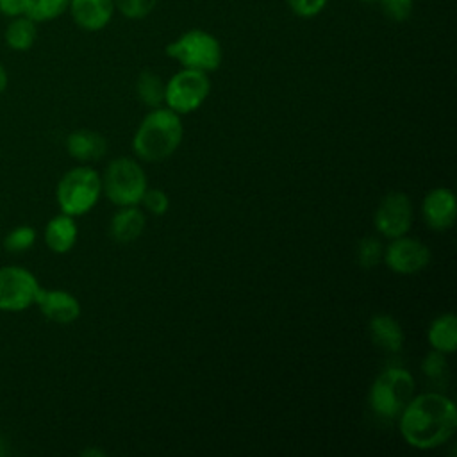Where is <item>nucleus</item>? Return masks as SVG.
Masks as SVG:
<instances>
[{
  "label": "nucleus",
  "mask_w": 457,
  "mask_h": 457,
  "mask_svg": "<svg viewBox=\"0 0 457 457\" xmlns=\"http://www.w3.org/2000/svg\"><path fill=\"white\" fill-rule=\"evenodd\" d=\"M398 418L402 437L418 450H432L448 443L457 428L453 402L437 391L412 396Z\"/></svg>",
  "instance_id": "f257e3e1"
},
{
  "label": "nucleus",
  "mask_w": 457,
  "mask_h": 457,
  "mask_svg": "<svg viewBox=\"0 0 457 457\" xmlns=\"http://www.w3.org/2000/svg\"><path fill=\"white\" fill-rule=\"evenodd\" d=\"M184 127L180 114L170 107H154L139 123L134 137V154L146 162L168 159L180 145Z\"/></svg>",
  "instance_id": "f03ea898"
},
{
  "label": "nucleus",
  "mask_w": 457,
  "mask_h": 457,
  "mask_svg": "<svg viewBox=\"0 0 457 457\" xmlns=\"http://www.w3.org/2000/svg\"><path fill=\"white\" fill-rule=\"evenodd\" d=\"M166 55L177 61L182 68L214 71L220 68L223 50L218 37L204 29H189L164 48Z\"/></svg>",
  "instance_id": "7ed1b4c3"
},
{
  "label": "nucleus",
  "mask_w": 457,
  "mask_h": 457,
  "mask_svg": "<svg viewBox=\"0 0 457 457\" xmlns=\"http://www.w3.org/2000/svg\"><path fill=\"white\" fill-rule=\"evenodd\" d=\"M412 396V375L405 368H387L373 380L368 402L375 414L386 420H395L402 414Z\"/></svg>",
  "instance_id": "20e7f679"
},
{
  "label": "nucleus",
  "mask_w": 457,
  "mask_h": 457,
  "mask_svg": "<svg viewBox=\"0 0 457 457\" xmlns=\"http://www.w3.org/2000/svg\"><path fill=\"white\" fill-rule=\"evenodd\" d=\"M102 179L89 166L70 170L57 184V202L64 214L80 216L87 212L100 198Z\"/></svg>",
  "instance_id": "39448f33"
},
{
  "label": "nucleus",
  "mask_w": 457,
  "mask_h": 457,
  "mask_svg": "<svg viewBox=\"0 0 457 457\" xmlns=\"http://www.w3.org/2000/svg\"><path fill=\"white\" fill-rule=\"evenodd\" d=\"M102 189L107 198L120 207L137 205L146 191V175L134 159L118 157L105 168Z\"/></svg>",
  "instance_id": "423d86ee"
},
{
  "label": "nucleus",
  "mask_w": 457,
  "mask_h": 457,
  "mask_svg": "<svg viewBox=\"0 0 457 457\" xmlns=\"http://www.w3.org/2000/svg\"><path fill=\"white\" fill-rule=\"evenodd\" d=\"M211 93L207 71L182 68L166 82L164 104L177 114L196 111Z\"/></svg>",
  "instance_id": "0eeeda50"
},
{
  "label": "nucleus",
  "mask_w": 457,
  "mask_h": 457,
  "mask_svg": "<svg viewBox=\"0 0 457 457\" xmlns=\"http://www.w3.org/2000/svg\"><path fill=\"white\" fill-rule=\"evenodd\" d=\"M36 277L21 266L0 268V309L23 311L36 303L39 293Z\"/></svg>",
  "instance_id": "6e6552de"
},
{
  "label": "nucleus",
  "mask_w": 457,
  "mask_h": 457,
  "mask_svg": "<svg viewBox=\"0 0 457 457\" xmlns=\"http://www.w3.org/2000/svg\"><path fill=\"white\" fill-rule=\"evenodd\" d=\"M373 223L375 228L389 239L407 234L412 225L411 198L402 191L387 193L375 211Z\"/></svg>",
  "instance_id": "1a4fd4ad"
},
{
  "label": "nucleus",
  "mask_w": 457,
  "mask_h": 457,
  "mask_svg": "<svg viewBox=\"0 0 457 457\" xmlns=\"http://www.w3.org/2000/svg\"><path fill=\"white\" fill-rule=\"evenodd\" d=\"M384 259L395 273L412 275L421 271L430 262V250L420 239L407 237L403 234L391 239L384 250Z\"/></svg>",
  "instance_id": "9d476101"
},
{
  "label": "nucleus",
  "mask_w": 457,
  "mask_h": 457,
  "mask_svg": "<svg viewBox=\"0 0 457 457\" xmlns=\"http://www.w3.org/2000/svg\"><path fill=\"white\" fill-rule=\"evenodd\" d=\"M425 223L434 230H446L457 216L455 195L446 187H436L423 198L421 205Z\"/></svg>",
  "instance_id": "9b49d317"
},
{
  "label": "nucleus",
  "mask_w": 457,
  "mask_h": 457,
  "mask_svg": "<svg viewBox=\"0 0 457 457\" xmlns=\"http://www.w3.org/2000/svg\"><path fill=\"white\" fill-rule=\"evenodd\" d=\"M68 11L75 25L87 32L105 29L116 12L114 0H70Z\"/></svg>",
  "instance_id": "f8f14e48"
},
{
  "label": "nucleus",
  "mask_w": 457,
  "mask_h": 457,
  "mask_svg": "<svg viewBox=\"0 0 457 457\" xmlns=\"http://www.w3.org/2000/svg\"><path fill=\"white\" fill-rule=\"evenodd\" d=\"M36 303L41 314L55 323H71L80 314L79 300L71 293L61 289H39Z\"/></svg>",
  "instance_id": "ddd939ff"
},
{
  "label": "nucleus",
  "mask_w": 457,
  "mask_h": 457,
  "mask_svg": "<svg viewBox=\"0 0 457 457\" xmlns=\"http://www.w3.org/2000/svg\"><path fill=\"white\" fill-rule=\"evenodd\" d=\"M145 225V214L136 205H125L111 218L109 234L116 243L127 245L136 241L143 234Z\"/></svg>",
  "instance_id": "4468645a"
},
{
  "label": "nucleus",
  "mask_w": 457,
  "mask_h": 457,
  "mask_svg": "<svg viewBox=\"0 0 457 457\" xmlns=\"http://www.w3.org/2000/svg\"><path fill=\"white\" fill-rule=\"evenodd\" d=\"M68 154L80 161V162H91L105 155L107 152V141L104 136L93 130H75L66 139Z\"/></svg>",
  "instance_id": "2eb2a0df"
},
{
  "label": "nucleus",
  "mask_w": 457,
  "mask_h": 457,
  "mask_svg": "<svg viewBox=\"0 0 457 457\" xmlns=\"http://www.w3.org/2000/svg\"><path fill=\"white\" fill-rule=\"evenodd\" d=\"M370 334L375 346L384 352H398L403 346L402 325L389 314H375L370 320Z\"/></svg>",
  "instance_id": "dca6fc26"
},
{
  "label": "nucleus",
  "mask_w": 457,
  "mask_h": 457,
  "mask_svg": "<svg viewBox=\"0 0 457 457\" xmlns=\"http://www.w3.org/2000/svg\"><path fill=\"white\" fill-rule=\"evenodd\" d=\"M77 241V223L70 214H59L46 223L45 243L55 253H66Z\"/></svg>",
  "instance_id": "f3484780"
},
{
  "label": "nucleus",
  "mask_w": 457,
  "mask_h": 457,
  "mask_svg": "<svg viewBox=\"0 0 457 457\" xmlns=\"http://www.w3.org/2000/svg\"><path fill=\"white\" fill-rule=\"evenodd\" d=\"M428 343L434 350L452 353L457 348V318L453 312L439 314L428 327Z\"/></svg>",
  "instance_id": "a211bd4d"
},
{
  "label": "nucleus",
  "mask_w": 457,
  "mask_h": 457,
  "mask_svg": "<svg viewBox=\"0 0 457 457\" xmlns=\"http://www.w3.org/2000/svg\"><path fill=\"white\" fill-rule=\"evenodd\" d=\"M4 37L9 48L16 52H25L36 43V37H37L36 21L25 14L14 16L5 29Z\"/></svg>",
  "instance_id": "6ab92c4d"
},
{
  "label": "nucleus",
  "mask_w": 457,
  "mask_h": 457,
  "mask_svg": "<svg viewBox=\"0 0 457 457\" xmlns=\"http://www.w3.org/2000/svg\"><path fill=\"white\" fill-rule=\"evenodd\" d=\"M164 87L166 82H162V79L152 70L141 71L136 80L137 98L152 109L161 107V104H164Z\"/></svg>",
  "instance_id": "aec40b11"
},
{
  "label": "nucleus",
  "mask_w": 457,
  "mask_h": 457,
  "mask_svg": "<svg viewBox=\"0 0 457 457\" xmlns=\"http://www.w3.org/2000/svg\"><path fill=\"white\" fill-rule=\"evenodd\" d=\"M70 0H25V16L39 21H50L68 11Z\"/></svg>",
  "instance_id": "412c9836"
},
{
  "label": "nucleus",
  "mask_w": 457,
  "mask_h": 457,
  "mask_svg": "<svg viewBox=\"0 0 457 457\" xmlns=\"http://www.w3.org/2000/svg\"><path fill=\"white\" fill-rule=\"evenodd\" d=\"M445 355H446V353L434 350V352H430V353L423 359V362H421V371H423V375H425L430 382L439 384V386H441V384H446V380H448V371H450L448 361H446Z\"/></svg>",
  "instance_id": "4be33fe9"
},
{
  "label": "nucleus",
  "mask_w": 457,
  "mask_h": 457,
  "mask_svg": "<svg viewBox=\"0 0 457 457\" xmlns=\"http://www.w3.org/2000/svg\"><path fill=\"white\" fill-rule=\"evenodd\" d=\"M384 259V246L380 239L373 236H366L357 243V262L370 270L375 268Z\"/></svg>",
  "instance_id": "5701e85b"
},
{
  "label": "nucleus",
  "mask_w": 457,
  "mask_h": 457,
  "mask_svg": "<svg viewBox=\"0 0 457 457\" xmlns=\"http://www.w3.org/2000/svg\"><path fill=\"white\" fill-rule=\"evenodd\" d=\"M157 4L159 0H114V9L127 20H143Z\"/></svg>",
  "instance_id": "b1692460"
},
{
  "label": "nucleus",
  "mask_w": 457,
  "mask_h": 457,
  "mask_svg": "<svg viewBox=\"0 0 457 457\" xmlns=\"http://www.w3.org/2000/svg\"><path fill=\"white\" fill-rule=\"evenodd\" d=\"M34 239H36V230L29 225H21L5 236L4 246L9 252H25L34 245Z\"/></svg>",
  "instance_id": "393cba45"
},
{
  "label": "nucleus",
  "mask_w": 457,
  "mask_h": 457,
  "mask_svg": "<svg viewBox=\"0 0 457 457\" xmlns=\"http://www.w3.org/2000/svg\"><path fill=\"white\" fill-rule=\"evenodd\" d=\"M378 5L382 14L395 23H402L409 20L414 11L412 0H378Z\"/></svg>",
  "instance_id": "a878e982"
},
{
  "label": "nucleus",
  "mask_w": 457,
  "mask_h": 457,
  "mask_svg": "<svg viewBox=\"0 0 457 457\" xmlns=\"http://www.w3.org/2000/svg\"><path fill=\"white\" fill-rule=\"evenodd\" d=\"M139 204H143L145 209H146L150 214H154V216H162V214L168 211V207H170V198H168V195H166L162 189H155V187H154V189H148V187H146V191L143 193Z\"/></svg>",
  "instance_id": "bb28decb"
},
{
  "label": "nucleus",
  "mask_w": 457,
  "mask_h": 457,
  "mask_svg": "<svg viewBox=\"0 0 457 457\" xmlns=\"http://www.w3.org/2000/svg\"><path fill=\"white\" fill-rule=\"evenodd\" d=\"M289 11L298 18H314L327 7L328 0H286Z\"/></svg>",
  "instance_id": "cd10ccee"
},
{
  "label": "nucleus",
  "mask_w": 457,
  "mask_h": 457,
  "mask_svg": "<svg viewBox=\"0 0 457 457\" xmlns=\"http://www.w3.org/2000/svg\"><path fill=\"white\" fill-rule=\"evenodd\" d=\"M0 14L7 18L25 14V0H0Z\"/></svg>",
  "instance_id": "c85d7f7f"
},
{
  "label": "nucleus",
  "mask_w": 457,
  "mask_h": 457,
  "mask_svg": "<svg viewBox=\"0 0 457 457\" xmlns=\"http://www.w3.org/2000/svg\"><path fill=\"white\" fill-rule=\"evenodd\" d=\"M5 86H7V71L0 62V93L5 89Z\"/></svg>",
  "instance_id": "c756f323"
},
{
  "label": "nucleus",
  "mask_w": 457,
  "mask_h": 457,
  "mask_svg": "<svg viewBox=\"0 0 457 457\" xmlns=\"http://www.w3.org/2000/svg\"><path fill=\"white\" fill-rule=\"evenodd\" d=\"M91 453H93V455H98V457L104 455L102 450H86V452H84V455H91Z\"/></svg>",
  "instance_id": "7c9ffc66"
},
{
  "label": "nucleus",
  "mask_w": 457,
  "mask_h": 457,
  "mask_svg": "<svg viewBox=\"0 0 457 457\" xmlns=\"http://www.w3.org/2000/svg\"><path fill=\"white\" fill-rule=\"evenodd\" d=\"M364 2H370V4H378V0H364Z\"/></svg>",
  "instance_id": "2f4dec72"
}]
</instances>
